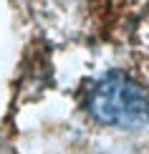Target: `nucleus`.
Wrapping results in <instances>:
<instances>
[{"label":"nucleus","instance_id":"nucleus-2","mask_svg":"<svg viewBox=\"0 0 149 154\" xmlns=\"http://www.w3.org/2000/svg\"><path fill=\"white\" fill-rule=\"evenodd\" d=\"M0 154H8V152H5V146H3V144H0Z\"/></svg>","mask_w":149,"mask_h":154},{"label":"nucleus","instance_id":"nucleus-1","mask_svg":"<svg viewBox=\"0 0 149 154\" xmlns=\"http://www.w3.org/2000/svg\"><path fill=\"white\" fill-rule=\"evenodd\" d=\"M88 116L104 126L116 129H141L149 126V94L139 81L121 71H109L99 76L86 88Z\"/></svg>","mask_w":149,"mask_h":154}]
</instances>
